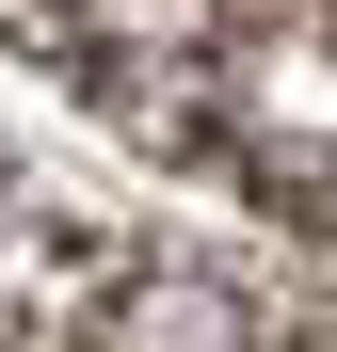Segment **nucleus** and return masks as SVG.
<instances>
[{"label":"nucleus","instance_id":"obj_1","mask_svg":"<svg viewBox=\"0 0 337 352\" xmlns=\"http://www.w3.org/2000/svg\"><path fill=\"white\" fill-rule=\"evenodd\" d=\"M0 48L112 144L337 241V0H0Z\"/></svg>","mask_w":337,"mask_h":352}]
</instances>
